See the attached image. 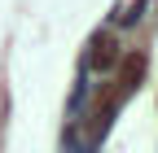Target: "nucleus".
Listing matches in <instances>:
<instances>
[{"mask_svg": "<svg viewBox=\"0 0 158 153\" xmlns=\"http://www.w3.org/2000/svg\"><path fill=\"white\" fill-rule=\"evenodd\" d=\"M114 66H118V88H123V92L145 79V53H127L123 61H114Z\"/></svg>", "mask_w": 158, "mask_h": 153, "instance_id": "f257e3e1", "label": "nucleus"}, {"mask_svg": "<svg viewBox=\"0 0 158 153\" xmlns=\"http://www.w3.org/2000/svg\"><path fill=\"white\" fill-rule=\"evenodd\" d=\"M114 53H118V48H114L110 35H106V40H97V48H92L97 61H92V66H97V70H110V66H114Z\"/></svg>", "mask_w": 158, "mask_h": 153, "instance_id": "f03ea898", "label": "nucleus"}]
</instances>
